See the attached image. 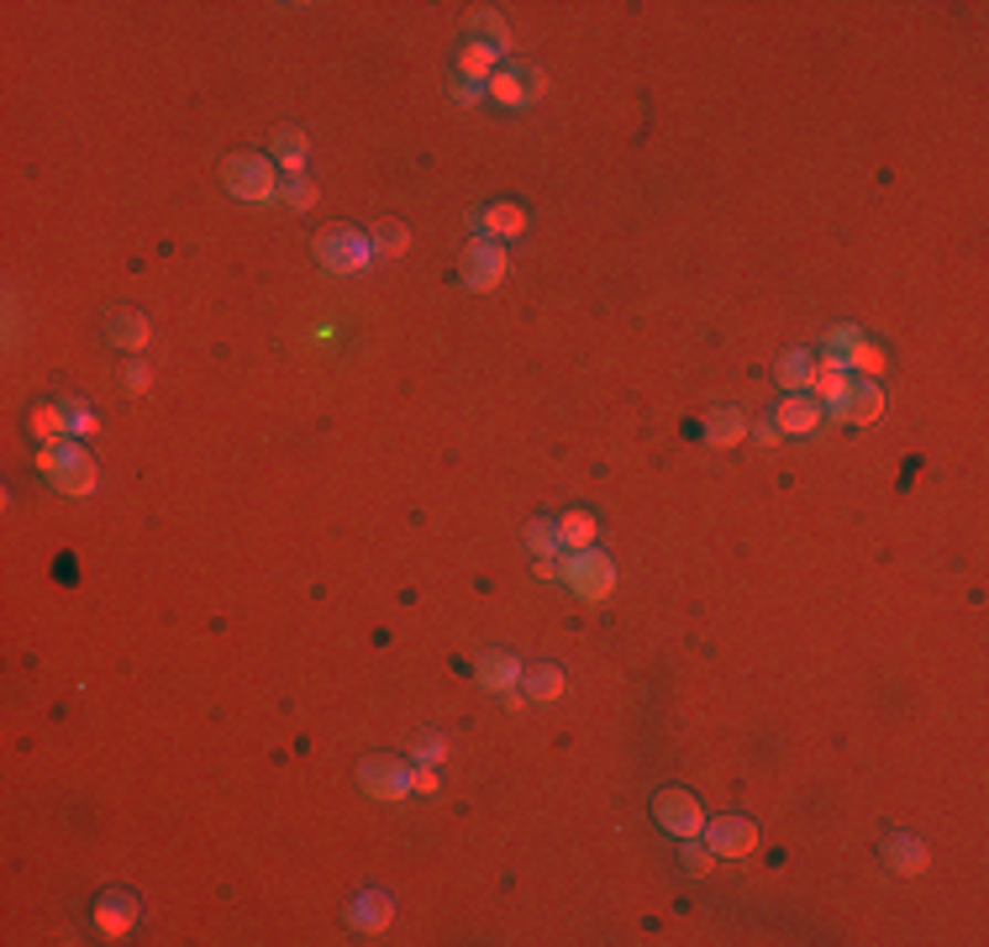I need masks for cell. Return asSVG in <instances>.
<instances>
[{
    "label": "cell",
    "mask_w": 989,
    "mask_h": 947,
    "mask_svg": "<svg viewBox=\"0 0 989 947\" xmlns=\"http://www.w3.org/2000/svg\"><path fill=\"white\" fill-rule=\"evenodd\" d=\"M558 579H564L579 600L600 606V600H611V590H616V564L600 548L564 553V558H558Z\"/></svg>",
    "instance_id": "cell-1"
},
{
    "label": "cell",
    "mask_w": 989,
    "mask_h": 947,
    "mask_svg": "<svg viewBox=\"0 0 989 947\" xmlns=\"http://www.w3.org/2000/svg\"><path fill=\"white\" fill-rule=\"evenodd\" d=\"M316 259H322L327 274L348 280V274H364L379 253H375V238H369V232H358V227H332V232L316 238Z\"/></svg>",
    "instance_id": "cell-2"
},
{
    "label": "cell",
    "mask_w": 989,
    "mask_h": 947,
    "mask_svg": "<svg viewBox=\"0 0 989 947\" xmlns=\"http://www.w3.org/2000/svg\"><path fill=\"white\" fill-rule=\"evenodd\" d=\"M221 179H227V196L248 200V206L280 200V169L259 154H232L227 164H221Z\"/></svg>",
    "instance_id": "cell-3"
},
{
    "label": "cell",
    "mask_w": 989,
    "mask_h": 947,
    "mask_svg": "<svg viewBox=\"0 0 989 947\" xmlns=\"http://www.w3.org/2000/svg\"><path fill=\"white\" fill-rule=\"evenodd\" d=\"M38 474H48L64 495H90V490H95V463H90V453L80 448V438L43 448V453H38Z\"/></svg>",
    "instance_id": "cell-4"
},
{
    "label": "cell",
    "mask_w": 989,
    "mask_h": 947,
    "mask_svg": "<svg viewBox=\"0 0 989 947\" xmlns=\"http://www.w3.org/2000/svg\"><path fill=\"white\" fill-rule=\"evenodd\" d=\"M653 816H659V827L669 838H701L705 832V806L695 800L690 790H659L653 795Z\"/></svg>",
    "instance_id": "cell-5"
},
{
    "label": "cell",
    "mask_w": 989,
    "mask_h": 947,
    "mask_svg": "<svg viewBox=\"0 0 989 947\" xmlns=\"http://www.w3.org/2000/svg\"><path fill=\"white\" fill-rule=\"evenodd\" d=\"M358 785H364V795L396 806V800L411 795V764H406V758H364V764H358Z\"/></svg>",
    "instance_id": "cell-6"
},
{
    "label": "cell",
    "mask_w": 989,
    "mask_h": 947,
    "mask_svg": "<svg viewBox=\"0 0 989 947\" xmlns=\"http://www.w3.org/2000/svg\"><path fill=\"white\" fill-rule=\"evenodd\" d=\"M701 838L716 859H748V853H758V827H753L748 816H711Z\"/></svg>",
    "instance_id": "cell-7"
},
{
    "label": "cell",
    "mask_w": 989,
    "mask_h": 947,
    "mask_svg": "<svg viewBox=\"0 0 989 947\" xmlns=\"http://www.w3.org/2000/svg\"><path fill=\"white\" fill-rule=\"evenodd\" d=\"M506 269H511V259H506V248L501 243H490V238H474V243H469V253H463V285L469 290H495L501 285V280H506Z\"/></svg>",
    "instance_id": "cell-8"
},
{
    "label": "cell",
    "mask_w": 989,
    "mask_h": 947,
    "mask_svg": "<svg viewBox=\"0 0 989 947\" xmlns=\"http://www.w3.org/2000/svg\"><path fill=\"white\" fill-rule=\"evenodd\" d=\"M527 206L522 200H495V206H480L474 211V227H480V238L490 243H511V238H522L527 232Z\"/></svg>",
    "instance_id": "cell-9"
},
{
    "label": "cell",
    "mask_w": 989,
    "mask_h": 947,
    "mask_svg": "<svg viewBox=\"0 0 989 947\" xmlns=\"http://www.w3.org/2000/svg\"><path fill=\"white\" fill-rule=\"evenodd\" d=\"M806 390H811L816 406H832V417L842 411V400L853 396V375L832 364V358H811V375H806Z\"/></svg>",
    "instance_id": "cell-10"
},
{
    "label": "cell",
    "mask_w": 989,
    "mask_h": 947,
    "mask_svg": "<svg viewBox=\"0 0 989 947\" xmlns=\"http://www.w3.org/2000/svg\"><path fill=\"white\" fill-rule=\"evenodd\" d=\"M484 95L495 101V106H506V111H527L537 106L532 101V90H527V74H522V59H506V64L490 74V85H484Z\"/></svg>",
    "instance_id": "cell-11"
},
{
    "label": "cell",
    "mask_w": 989,
    "mask_h": 947,
    "mask_svg": "<svg viewBox=\"0 0 989 947\" xmlns=\"http://www.w3.org/2000/svg\"><path fill=\"white\" fill-rule=\"evenodd\" d=\"M396 922V901L385 895V890H358L348 905V926L353 932H369V937H379L385 926Z\"/></svg>",
    "instance_id": "cell-12"
},
{
    "label": "cell",
    "mask_w": 989,
    "mask_h": 947,
    "mask_svg": "<svg viewBox=\"0 0 989 947\" xmlns=\"http://www.w3.org/2000/svg\"><path fill=\"white\" fill-rule=\"evenodd\" d=\"M821 417H827V406H816L811 396H785L779 406H774V427L785 432V438H811L816 427H821Z\"/></svg>",
    "instance_id": "cell-13"
},
{
    "label": "cell",
    "mask_w": 989,
    "mask_h": 947,
    "mask_svg": "<svg viewBox=\"0 0 989 947\" xmlns=\"http://www.w3.org/2000/svg\"><path fill=\"white\" fill-rule=\"evenodd\" d=\"M95 926H101V937H127L137 926V895L133 890H106L101 901H95Z\"/></svg>",
    "instance_id": "cell-14"
},
{
    "label": "cell",
    "mask_w": 989,
    "mask_h": 947,
    "mask_svg": "<svg viewBox=\"0 0 989 947\" xmlns=\"http://www.w3.org/2000/svg\"><path fill=\"white\" fill-rule=\"evenodd\" d=\"M522 669H527V663L516 659V653H480V659H474V680H480L490 695H511V690L522 684Z\"/></svg>",
    "instance_id": "cell-15"
},
{
    "label": "cell",
    "mask_w": 989,
    "mask_h": 947,
    "mask_svg": "<svg viewBox=\"0 0 989 947\" xmlns=\"http://www.w3.org/2000/svg\"><path fill=\"white\" fill-rule=\"evenodd\" d=\"M880 417H884V390H880V379H858L853 396L842 400V411H837L832 421H848V427H874Z\"/></svg>",
    "instance_id": "cell-16"
},
{
    "label": "cell",
    "mask_w": 989,
    "mask_h": 947,
    "mask_svg": "<svg viewBox=\"0 0 989 947\" xmlns=\"http://www.w3.org/2000/svg\"><path fill=\"white\" fill-rule=\"evenodd\" d=\"M880 853H884V863H890L895 874H905V880H916V874H926V863H932V853H926V842H922V838H911V832H890Z\"/></svg>",
    "instance_id": "cell-17"
},
{
    "label": "cell",
    "mask_w": 989,
    "mask_h": 947,
    "mask_svg": "<svg viewBox=\"0 0 989 947\" xmlns=\"http://www.w3.org/2000/svg\"><path fill=\"white\" fill-rule=\"evenodd\" d=\"M106 337H111V348L143 353L148 343H154V327H148V316H143V311H111V316H106Z\"/></svg>",
    "instance_id": "cell-18"
},
{
    "label": "cell",
    "mask_w": 989,
    "mask_h": 947,
    "mask_svg": "<svg viewBox=\"0 0 989 947\" xmlns=\"http://www.w3.org/2000/svg\"><path fill=\"white\" fill-rule=\"evenodd\" d=\"M453 64H459V80H469V85H490V74L501 69V53L490 43H480V38H469V43L453 53Z\"/></svg>",
    "instance_id": "cell-19"
},
{
    "label": "cell",
    "mask_w": 989,
    "mask_h": 947,
    "mask_svg": "<svg viewBox=\"0 0 989 947\" xmlns=\"http://www.w3.org/2000/svg\"><path fill=\"white\" fill-rule=\"evenodd\" d=\"M753 427H748V417H743V411H737V406H722V411H711V417H705V448H737V442L748 438Z\"/></svg>",
    "instance_id": "cell-20"
},
{
    "label": "cell",
    "mask_w": 989,
    "mask_h": 947,
    "mask_svg": "<svg viewBox=\"0 0 989 947\" xmlns=\"http://www.w3.org/2000/svg\"><path fill=\"white\" fill-rule=\"evenodd\" d=\"M564 669L558 663H532V669H522V695L537 705H553L558 695H564Z\"/></svg>",
    "instance_id": "cell-21"
},
{
    "label": "cell",
    "mask_w": 989,
    "mask_h": 947,
    "mask_svg": "<svg viewBox=\"0 0 989 947\" xmlns=\"http://www.w3.org/2000/svg\"><path fill=\"white\" fill-rule=\"evenodd\" d=\"M595 537H600V522H595L590 511H564V516H558V548L564 553L595 548Z\"/></svg>",
    "instance_id": "cell-22"
},
{
    "label": "cell",
    "mask_w": 989,
    "mask_h": 947,
    "mask_svg": "<svg viewBox=\"0 0 989 947\" xmlns=\"http://www.w3.org/2000/svg\"><path fill=\"white\" fill-rule=\"evenodd\" d=\"M306 158H311V143L301 127H280V133H274V164H280L290 179H301Z\"/></svg>",
    "instance_id": "cell-23"
},
{
    "label": "cell",
    "mask_w": 989,
    "mask_h": 947,
    "mask_svg": "<svg viewBox=\"0 0 989 947\" xmlns=\"http://www.w3.org/2000/svg\"><path fill=\"white\" fill-rule=\"evenodd\" d=\"M27 427H32V438L43 442V448H53V442H69V438H74V432H69V411H64V406H32Z\"/></svg>",
    "instance_id": "cell-24"
},
{
    "label": "cell",
    "mask_w": 989,
    "mask_h": 947,
    "mask_svg": "<svg viewBox=\"0 0 989 947\" xmlns=\"http://www.w3.org/2000/svg\"><path fill=\"white\" fill-rule=\"evenodd\" d=\"M842 369H848V375H863V379H880L884 375V348L880 343H869V337H858L853 348H848V358H842Z\"/></svg>",
    "instance_id": "cell-25"
},
{
    "label": "cell",
    "mask_w": 989,
    "mask_h": 947,
    "mask_svg": "<svg viewBox=\"0 0 989 947\" xmlns=\"http://www.w3.org/2000/svg\"><path fill=\"white\" fill-rule=\"evenodd\" d=\"M774 375H779V385L790 390V396H806V375H811V353H800L790 348L779 364H774Z\"/></svg>",
    "instance_id": "cell-26"
},
{
    "label": "cell",
    "mask_w": 989,
    "mask_h": 947,
    "mask_svg": "<svg viewBox=\"0 0 989 947\" xmlns=\"http://www.w3.org/2000/svg\"><path fill=\"white\" fill-rule=\"evenodd\" d=\"M474 38L490 43L501 59L511 53V32H506V22H501V11H474Z\"/></svg>",
    "instance_id": "cell-27"
},
{
    "label": "cell",
    "mask_w": 989,
    "mask_h": 947,
    "mask_svg": "<svg viewBox=\"0 0 989 947\" xmlns=\"http://www.w3.org/2000/svg\"><path fill=\"white\" fill-rule=\"evenodd\" d=\"M527 548L537 553V558H558V522H548V516H537V522H532L527 527Z\"/></svg>",
    "instance_id": "cell-28"
},
{
    "label": "cell",
    "mask_w": 989,
    "mask_h": 947,
    "mask_svg": "<svg viewBox=\"0 0 989 947\" xmlns=\"http://www.w3.org/2000/svg\"><path fill=\"white\" fill-rule=\"evenodd\" d=\"M406 248H411L406 221H385V227H379V238H375V253H379V259H400Z\"/></svg>",
    "instance_id": "cell-29"
},
{
    "label": "cell",
    "mask_w": 989,
    "mask_h": 947,
    "mask_svg": "<svg viewBox=\"0 0 989 947\" xmlns=\"http://www.w3.org/2000/svg\"><path fill=\"white\" fill-rule=\"evenodd\" d=\"M680 863H684V874H690V880H705V874L716 869V853H711V848H701L695 838H684Z\"/></svg>",
    "instance_id": "cell-30"
},
{
    "label": "cell",
    "mask_w": 989,
    "mask_h": 947,
    "mask_svg": "<svg viewBox=\"0 0 989 947\" xmlns=\"http://www.w3.org/2000/svg\"><path fill=\"white\" fill-rule=\"evenodd\" d=\"M59 406H64V411H69V432H74V438H90V432H95V411H90V406H85V400H80V396L59 400Z\"/></svg>",
    "instance_id": "cell-31"
},
{
    "label": "cell",
    "mask_w": 989,
    "mask_h": 947,
    "mask_svg": "<svg viewBox=\"0 0 989 947\" xmlns=\"http://www.w3.org/2000/svg\"><path fill=\"white\" fill-rule=\"evenodd\" d=\"M448 758V737L442 732H421L417 737V764H442Z\"/></svg>",
    "instance_id": "cell-32"
},
{
    "label": "cell",
    "mask_w": 989,
    "mask_h": 947,
    "mask_svg": "<svg viewBox=\"0 0 989 947\" xmlns=\"http://www.w3.org/2000/svg\"><path fill=\"white\" fill-rule=\"evenodd\" d=\"M858 337H863L858 327H832V332H827V358H832V364H842V358H848V348H853Z\"/></svg>",
    "instance_id": "cell-33"
},
{
    "label": "cell",
    "mask_w": 989,
    "mask_h": 947,
    "mask_svg": "<svg viewBox=\"0 0 989 947\" xmlns=\"http://www.w3.org/2000/svg\"><path fill=\"white\" fill-rule=\"evenodd\" d=\"M285 206L311 211V206H316V185H311V179H285Z\"/></svg>",
    "instance_id": "cell-34"
},
{
    "label": "cell",
    "mask_w": 989,
    "mask_h": 947,
    "mask_svg": "<svg viewBox=\"0 0 989 947\" xmlns=\"http://www.w3.org/2000/svg\"><path fill=\"white\" fill-rule=\"evenodd\" d=\"M438 764H411V790L417 795H438Z\"/></svg>",
    "instance_id": "cell-35"
},
{
    "label": "cell",
    "mask_w": 989,
    "mask_h": 947,
    "mask_svg": "<svg viewBox=\"0 0 989 947\" xmlns=\"http://www.w3.org/2000/svg\"><path fill=\"white\" fill-rule=\"evenodd\" d=\"M148 364H143V358H133V364H127V390H133V396H143V390H148Z\"/></svg>",
    "instance_id": "cell-36"
},
{
    "label": "cell",
    "mask_w": 989,
    "mask_h": 947,
    "mask_svg": "<svg viewBox=\"0 0 989 947\" xmlns=\"http://www.w3.org/2000/svg\"><path fill=\"white\" fill-rule=\"evenodd\" d=\"M453 101H459V106H480V101H484V85H469V80H459V85H453Z\"/></svg>",
    "instance_id": "cell-37"
},
{
    "label": "cell",
    "mask_w": 989,
    "mask_h": 947,
    "mask_svg": "<svg viewBox=\"0 0 989 947\" xmlns=\"http://www.w3.org/2000/svg\"><path fill=\"white\" fill-rule=\"evenodd\" d=\"M522 74H527L532 101H543V90H548V74H543V69H532V64H522Z\"/></svg>",
    "instance_id": "cell-38"
},
{
    "label": "cell",
    "mask_w": 989,
    "mask_h": 947,
    "mask_svg": "<svg viewBox=\"0 0 989 947\" xmlns=\"http://www.w3.org/2000/svg\"><path fill=\"white\" fill-rule=\"evenodd\" d=\"M753 438L764 442V448H774V442L785 438V432H779V427H774V421H769V417H764V421H758V427H753Z\"/></svg>",
    "instance_id": "cell-39"
},
{
    "label": "cell",
    "mask_w": 989,
    "mask_h": 947,
    "mask_svg": "<svg viewBox=\"0 0 989 947\" xmlns=\"http://www.w3.org/2000/svg\"><path fill=\"white\" fill-rule=\"evenodd\" d=\"M532 569H537V579H558V558H537Z\"/></svg>",
    "instance_id": "cell-40"
}]
</instances>
